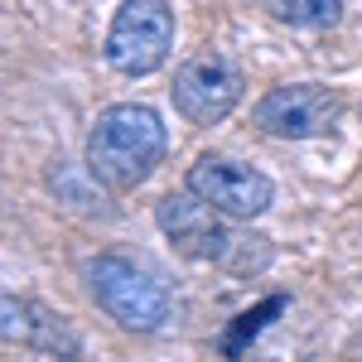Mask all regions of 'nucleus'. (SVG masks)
I'll use <instances>...</instances> for the list:
<instances>
[{
  "instance_id": "1",
  "label": "nucleus",
  "mask_w": 362,
  "mask_h": 362,
  "mask_svg": "<svg viewBox=\"0 0 362 362\" xmlns=\"http://www.w3.org/2000/svg\"><path fill=\"white\" fill-rule=\"evenodd\" d=\"M155 223L165 232L179 256L189 261H213L232 276H261L271 266V242L261 232H242L232 227L237 218L218 213L208 198H198L194 189L184 194H165L155 203Z\"/></svg>"
},
{
  "instance_id": "7",
  "label": "nucleus",
  "mask_w": 362,
  "mask_h": 362,
  "mask_svg": "<svg viewBox=\"0 0 362 362\" xmlns=\"http://www.w3.org/2000/svg\"><path fill=\"white\" fill-rule=\"evenodd\" d=\"M189 189L198 198H208L218 213L237 218V223H251L271 208L276 198V184L261 174L256 165H242V160H227V155H203L189 165Z\"/></svg>"
},
{
  "instance_id": "11",
  "label": "nucleus",
  "mask_w": 362,
  "mask_h": 362,
  "mask_svg": "<svg viewBox=\"0 0 362 362\" xmlns=\"http://www.w3.org/2000/svg\"><path fill=\"white\" fill-rule=\"evenodd\" d=\"M280 309H285V300H280V295H276V300H266L261 309H247V314L237 319V329L227 334L223 353H227V358H237V353L247 348V338H256V334H261V329H266V319H271V314H280Z\"/></svg>"
},
{
  "instance_id": "9",
  "label": "nucleus",
  "mask_w": 362,
  "mask_h": 362,
  "mask_svg": "<svg viewBox=\"0 0 362 362\" xmlns=\"http://www.w3.org/2000/svg\"><path fill=\"white\" fill-rule=\"evenodd\" d=\"M29 348H39V353H63V358H78L83 353V338L73 334L58 314H49L44 305H29Z\"/></svg>"
},
{
  "instance_id": "6",
  "label": "nucleus",
  "mask_w": 362,
  "mask_h": 362,
  "mask_svg": "<svg viewBox=\"0 0 362 362\" xmlns=\"http://www.w3.org/2000/svg\"><path fill=\"white\" fill-rule=\"evenodd\" d=\"M338 116H343V97L338 87L329 83H285V87H271L251 121L276 140H314L324 131H334Z\"/></svg>"
},
{
  "instance_id": "3",
  "label": "nucleus",
  "mask_w": 362,
  "mask_h": 362,
  "mask_svg": "<svg viewBox=\"0 0 362 362\" xmlns=\"http://www.w3.org/2000/svg\"><path fill=\"white\" fill-rule=\"evenodd\" d=\"M83 276H87V290H92L97 309L107 319H116L126 334H155V329H165L169 290L150 271H140L136 261H126V256H97V261L83 266Z\"/></svg>"
},
{
  "instance_id": "12",
  "label": "nucleus",
  "mask_w": 362,
  "mask_h": 362,
  "mask_svg": "<svg viewBox=\"0 0 362 362\" xmlns=\"http://www.w3.org/2000/svg\"><path fill=\"white\" fill-rule=\"evenodd\" d=\"M25 343L29 338V305H20L15 295H5V343Z\"/></svg>"
},
{
  "instance_id": "8",
  "label": "nucleus",
  "mask_w": 362,
  "mask_h": 362,
  "mask_svg": "<svg viewBox=\"0 0 362 362\" xmlns=\"http://www.w3.org/2000/svg\"><path fill=\"white\" fill-rule=\"evenodd\" d=\"M266 15L276 25H290V29H334L343 20V0H266Z\"/></svg>"
},
{
  "instance_id": "4",
  "label": "nucleus",
  "mask_w": 362,
  "mask_h": 362,
  "mask_svg": "<svg viewBox=\"0 0 362 362\" xmlns=\"http://www.w3.org/2000/svg\"><path fill=\"white\" fill-rule=\"evenodd\" d=\"M174 49V10L169 0H121L112 15L102 54L121 78H150L169 63Z\"/></svg>"
},
{
  "instance_id": "5",
  "label": "nucleus",
  "mask_w": 362,
  "mask_h": 362,
  "mask_svg": "<svg viewBox=\"0 0 362 362\" xmlns=\"http://www.w3.org/2000/svg\"><path fill=\"white\" fill-rule=\"evenodd\" d=\"M242 92H247L242 68L223 54L189 58V63L174 73V87H169L174 112L184 116L189 126H218V121H227V116L237 112Z\"/></svg>"
},
{
  "instance_id": "2",
  "label": "nucleus",
  "mask_w": 362,
  "mask_h": 362,
  "mask_svg": "<svg viewBox=\"0 0 362 362\" xmlns=\"http://www.w3.org/2000/svg\"><path fill=\"white\" fill-rule=\"evenodd\" d=\"M169 150V131L155 107L145 102H116L92 121L87 131L83 165L112 189V194H131L140 189Z\"/></svg>"
},
{
  "instance_id": "10",
  "label": "nucleus",
  "mask_w": 362,
  "mask_h": 362,
  "mask_svg": "<svg viewBox=\"0 0 362 362\" xmlns=\"http://www.w3.org/2000/svg\"><path fill=\"white\" fill-rule=\"evenodd\" d=\"M92 174V169H68V165H58L54 174H49V184H54V194L68 203V208H78V213H97V218H112V208H107V194H87L83 189V179Z\"/></svg>"
}]
</instances>
